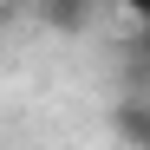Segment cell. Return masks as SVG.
Segmentation results:
<instances>
[{
	"mask_svg": "<svg viewBox=\"0 0 150 150\" xmlns=\"http://www.w3.org/2000/svg\"><path fill=\"white\" fill-rule=\"evenodd\" d=\"M111 131L124 150H150V91H124L111 105Z\"/></svg>",
	"mask_w": 150,
	"mask_h": 150,
	"instance_id": "obj_1",
	"label": "cell"
},
{
	"mask_svg": "<svg viewBox=\"0 0 150 150\" xmlns=\"http://www.w3.org/2000/svg\"><path fill=\"white\" fill-rule=\"evenodd\" d=\"M91 7H98V0H46V26H52V33H79Z\"/></svg>",
	"mask_w": 150,
	"mask_h": 150,
	"instance_id": "obj_2",
	"label": "cell"
},
{
	"mask_svg": "<svg viewBox=\"0 0 150 150\" xmlns=\"http://www.w3.org/2000/svg\"><path fill=\"white\" fill-rule=\"evenodd\" d=\"M124 7V20H131V26H150V0H117Z\"/></svg>",
	"mask_w": 150,
	"mask_h": 150,
	"instance_id": "obj_3",
	"label": "cell"
}]
</instances>
